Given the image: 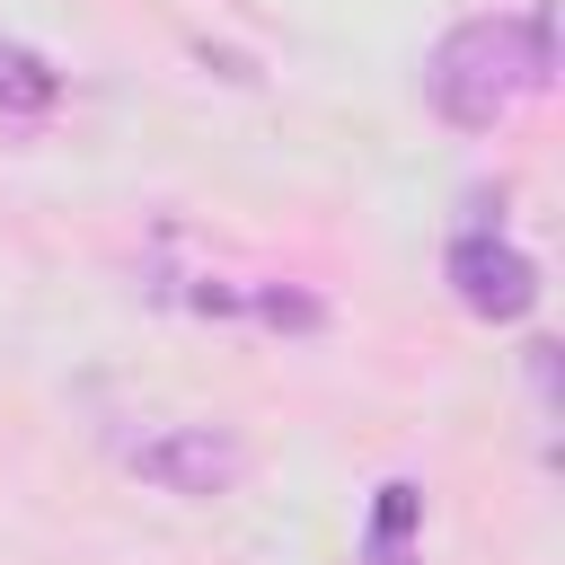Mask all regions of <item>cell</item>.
<instances>
[{"label": "cell", "instance_id": "cell-3", "mask_svg": "<svg viewBox=\"0 0 565 565\" xmlns=\"http://www.w3.org/2000/svg\"><path fill=\"white\" fill-rule=\"evenodd\" d=\"M441 274H450V291H459L468 318H521L539 300V265L503 230H459L450 256H441Z\"/></svg>", "mask_w": 565, "mask_h": 565}, {"label": "cell", "instance_id": "cell-4", "mask_svg": "<svg viewBox=\"0 0 565 565\" xmlns=\"http://www.w3.org/2000/svg\"><path fill=\"white\" fill-rule=\"evenodd\" d=\"M53 97H62L53 62H44V53H26V44H0V115L35 124V115H53Z\"/></svg>", "mask_w": 565, "mask_h": 565}, {"label": "cell", "instance_id": "cell-2", "mask_svg": "<svg viewBox=\"0 0 565 565\" xmlns=\"http://www.w3.org/2000/svg\"><path fill=\"white\" fill-rule=\"evenodd\" d=\"M124 468H132L141 486L177 494V503H212V494H230V486L247 477V450H238L221 424H159V433H141V441H124Z\"/></svg>", "mask_w": 565, "mask_h": 565}, {"label": "cell", "instance_id": "cell-1", "mask_svg": "<svg viewBox=\"0 0 565 565\" xmlns=\"http://www.w3.org/2000/svg\"><path fill=\"white\" fill-rule=\"evenodd\" d=\"M547 71H556V62H547V9H530L521 26H512V18H468V26H450V35L433 44L424 97L441 106V124L494 132L512 97L547 88Z\"/></svg>", "mask_w": 565, "mask_h": 565}]
</instances>
